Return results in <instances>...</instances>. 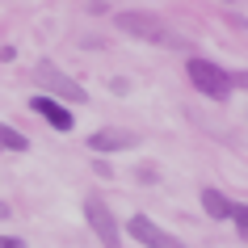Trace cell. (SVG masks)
Listing matches in <instances>:
<instances>
[{
  "mask_svg": "<svg viewBox=\"0 0 248 248\" xmlns=\"http://www.w3.org/2000/svg\"><path fill=\"white\" fill-rule=\"evenodd\" d=\"M30 109H34L38 118H46V126H55V131H72V126H76L72 109H67L63 101L46 97V93H34V97H30Z\"/></svg>",
  "mask_w": 248,
  "mask_h": 248,
  "instance_id": "8992f818",
  "label": "cell"
},
{
  "mask_svg": "<svg viewBox=\"0 0 248 248\" xmlns=\"http://www.w3.org/2000/svg\"><path fill=\"white\" fill-rule=\"evenodd\" d=\"M223 4H232V0H223Z\"/></svg>",
  "mask_w": 248,
  "mask_h": 248,
  "instance_id": "2e32d148",
  "label": "cell"
},
{
  "mask_svg": "<svg viewBox=\"0 0 248 248\" xmlns=\"http://www.w3.org/2000/svg\"><path fill=\"white\" fill-rule=\"evenodd\" d=\"M0 248H26V240H17V235H0Z\"/></svg>",
  "mask_w": 248,
  "mask_h": 248,
  "instance_id": "7c38bea8",
  "label": "cell"
},
{
  "mask_svg": "<svg viewBox=\"0 0 248 248\" xmlns=\"http://www.w3.org/2000/svg\"><path fill=\"white\" fill-rule=\"evenodd\" d=\"M202 210H206L215 223H223V219H232L235 202H232L227 194H219V189H202Z\"/></svg>",
  "mask_w": 248,
  "mask_h": 248,
  "instance_id": "ba28073f",
  "label": "cell"
},
{
  "mask_svg": "<svg viewBox=\"0 0 248 248\" xmlns=\"http://www.w3.org/2000/svg\"><path fill=\"white\" fill-rule=\"evenodd\" d=\"M9 215H13V210H9V206H4V202H0V219H9Z\"/></svg>",
  "mask_w": 248,
  "mask_h": 248,
  "instance_id": "9a60e30c",
  "label": "cell"
},
{
  "mask_svg": "<svg viewBox=\"0 0 248 248\" xmlns=\"http://www.w3.org/2000/svg\"><path fill=\"white\" fill-rule=\"evenodd\" d=\"M139 181L152 185V181H156V169H152V164H139Z\"/></svg>",
  "mask_w": 248,
  "mask_h": 248,
  "instance_id": "8fae6325",
  "label": "cell"
},
{
  "mask_svg": "<svg viewBox=\"0 0 248 248\" xmlns=\"http://www.w3.org/2000/svg\"><path fill=\"white\" fill-rule=\"evenodd\" d=\"M0 152H30V139L17 131V126L0 122Z\"/></svg>",
  "mask_w": 248,
  "mask_h": 248,
  "instance_id": "9c48e42d",
  "label": "cell"
},
{
  "mask_svg": "<svg viewBox=\"0 0 248 248\" xmlns=\"http://www.w3.org/2000/svg\"><path fill=\"white\" fill-rule=\"evenodd\" d=\"M232 84H240V89H248V72H235V76H232Z\"/></svg>",
  "mask_w": 248,
  "mask_h": 248,
  "instance_id": "5bb4252c",
  "label": "cell"
},
{
  "mask_svg": "<svg viewBox=\"0 0 248 248\" xmlns=\"http://www.w3.org/2000/svg\"><path fill=\"white\" fill-rule=\"evenodd\" d=\"M139 139H135L131 131H97L89 135V152L93 156H105V152H126V147H135Z\"/></svg>",
  "mask_w": 248,
  "mask_h": 248,
  "instance_id": "52a82bcc",
  "label": "cell"
},
{
  "mask_svg": "<svg viewBox=\"0 0 248 248\" xmlns=\"http://www.w3.org/2000/svg\"><path fill=\"white\" fill-rule=\"evenodd\" d=\"M93 169H97V177H114V169H109L105 160H93Z\"/></svg>",
  "mask_w": 248,
  "mask_h": 248,
  "instance_id": "4fadbf2b",
  "label": "cell"
},
{
  "mask_svg": "<svg viewBox=\"0 0 248 248\" xmlns=\"http://www.w3.org/2000/svg\"><path fill=\"white\" fill-rule=\"evenodd\" d=\"M185 76H189V84H194L202 97H210V101H227L232 97V76L223 72L219 63H210V59H189L185 63Z\"/></svg>",
  "mask_w": 248,
  "mask_h": 248,
  "instance_id": "6da1fadb",
  "label": "cell"
},
{
  "mask_svg": "<svg viewBox=\"0 0 248 248\" xmlns=\"http://www.w3.org/2000/svg\"><path fill=\"white\" fill-rule=\"evenodd\" d=\"M34 80H38V84H42V93H46V97H55V101H67V105L89 101V93L80 89V84H76L72 76H63V72H59L55 63H46V59H42L38 67H34Z\"/></svg>",
  "mask_w": 248,
  "mask_h": 248,
  "instance_id": "7a4b0ae2",
  "label": "cell"
},
{
  "mask_svg": "<svg viewBox=\"0 0 248 248\" xmlns=\"http://www.w3.org/2000/svg\"><path fill=\"white\" fill-rule=\"evenodd\" d=\"M126 232H131L143 248H185L181 240H177V235H169L164 227H160V223H152V219H147V215H135V219L126 223Z\"/></svg>",
  "mask_w": 248,
  "mask_h": 248,
  "instance_id": "5b68a950",
  "label": "cell"
},
{
  "mask_svg": "<svg viewBox=\"0 0 248 248\" xmlns=\"http://www.w3.org/2000/svg\"><path fill=\"white\" fill-rule=\"evenodd\" d=\"M232 223H235V232H240V240H248V202H235Z\"/></svg>",
  "mask_w": 248,
  "mask_h": 248,
  "instance_id": "30bf717a",
  "label": "cell"
},
{
  "mask_svg": "<svg viewBox=\"0 0 248 248\" xmlns=\"http://www.w3.org/2000/svg\"><path fill=\"white\" fill-rule=\"evenodd\" d=\"M114 26L122 30V34H131V38H143V42H164L169 38V30H164V21H160L156 13H118Z\"/></svg>",
  "mask_w": 248,
  "mask_h": 248,
  "instance_id": "277c9868",
  "label": "cell"
},
{
  "mask_svg": "<svg viewBox=\"0 0 248 248\" xmlns=\"http://www.w3.org/2000/svg\"><path fill=\"white\" fill-rule=\"evenodd\" d=\"M84 219H89L93 235L101 240V248H122V232H118L114 210L105 206L101 198H84Z\"/></svg>",
  "mask_w": 248,
  "mask_h": 248,
  "instance_id": "3957f363",
  "label": "cell"
}]
</instances>
